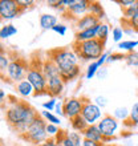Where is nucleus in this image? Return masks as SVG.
I'll return each mask as SVG.
<instances>
[{
  "mask_svg": "<svg viewBox=\"0 0 138 146\" xmlns=\"http://www.w3.org/2000/svg\"><path fill=\"white\" fill-rule=\"evenodd\" d=\"M97 33H98V25H96V27H93V28H89V29H85V31L76 32L74 33V41L76 42L90 41V40L97 38Z\"/></svg>",
  "mask_w": 138,
  "mask_h": 146,
  "instance_id": "dca6fc26",
  "label": "nucleus"
},
{
  "mask_svg": "<svg viewBox=\"0 0 138 146\" xmlns=\"http://www.w3.org/2000/svg\"><path fill=\"white\" fill-rule=\"evenodd\" d=\"M82 146H102V143L93 142V141H89V139H84V143H82Z\"/></svg>",
  "mask_w": 138,
  "mask_h": 146,
  "instance_id": "49530a36",
  "label": "nucleus"
},
{
  "mask_svg": "<svg viewBox=\"0 0 138 146\" xmlns=\"http://www.w3.org/2000/svg\"><path fill=\"white\" fill-rule=\"evenodd\" d=\"M88 13H90V15H93V16H96L100 21L102 19H105V16H106V13H105V11H104L102 4H101L100 1H90V4H89Z\"/></svg>",
  "mask_w": 138,
  "mask_h": 146,
  "instance_id": "aec40b11",
  "label": "nucleus"
},
{
  "mask_svg": "<svg viewBox=\"0 0 138 146\" xmlns=\"http://www.w3.org/2000/svg\"><path fill=\"white\" fill-rule=\"evenodd\" d=\"M134 1H135V0H115V3L119 4L122 9H126V8L131 7V5L134 4Z\"/></svg>",
  "mask_w": 138,
  "mask_h": 146,
  "instance_id": "a19ab883",
  "label": "nucleus"
},
{
  "mask_svg": "<svg viewBox=\"0 0 138 146\" xmlns=\"http://www.w3.org/2000/svg\"><path fill=\"white\" fill-rule=\"evenodd\" d=\"M56 105H57V98H49L48 101L42 102V108H44V110L52 111L56 109Z\"/></svg>",
  "mask_w": 138,
  "mask_h": 146,
  "instance_id": "e433bc0d",
  "label": "nucleus"
},
{
  "mask_svg": "<svg viewBox=\"0 0 138 146\" xmlns=\"http://www.w3.org/2000/svg\"><path fill=\"white\" fill-rule=\"evenodd\" d=\"M54 113H56V115H64V108H62V102H57V105H56V109H54Z\"/></svg>",
  "mask_w": 138,
  "mask_h": 146,
  "instance_id": "c03bdc74",
  "label": "nucleus"
},
{
  "mask_svg": "<svg viewBox=\"0 0 138 146\" xmlns=\"http://www.w3.org/2000/svg\"><path fill=\"white\" fill-rule=\"evenodd\" d=\"M137 97H138V94H137Z\"/></svg>",
  "mask_w": 138,
  "mask_h": 146,
  "instance_id": "3c124183",
  "label": "nucleus"
},
{
  "mask_svg": "<svg viewBox=\"0 0 138 146\" xmlns=\"http://www.w3.org/2000/svg\"><path fill=\"white\" fill-rule=\"evenodd\" d=\"M70 126H72V129L74 131L82 133L89 125H88V122L84 119V117L80 114V115H77V117H74L73 119H70Z\"/></svg>",
  "mask_w": 138,
  "mask_h": 146,
  "instance_id": "412c9836",
  "label": "nucleus"
},
{
  "mask_svg": "<svg viewBox=\"0 0 138 146\" xmlns=\"http://www.w3.org/2000/svg\"><path fill=\"white\" fill-rule=\"evenodd\" d=\"M41 70H42V73H44V76H45L46 81L50 80V78H53V77L60 76L58 66L56 65L50 58H45V60L41 62Z\"/></svg>",
  "mask_w": 138,
  "mask_h": 146,
  "instance_id": "4468645a",
  "label": "nucleus"
},
{
  "mask_svg": "<svg viewBox=\"0 0 138 146\" xmlns=\"http://www.w3.org/2000/svg\"><path fill=\"white\" fill-rule=\"evenodd\" d=\"M97 126H98L101 134H102V137H104L102 143H107V142H110L111 139H114L115 133L118 131L119 123H118V119L115 118L114 115L105 114L102 118L98 121Z\"/></svg>",
  "mask_w": 138,
  "mask_h": 146,
  "instance_id": "423d86ee",
  "label": "nucleus"
},
{
  "mask_svg": "<svg viewBox=\"0 0 138 146\" xmlns=\"http://www.w3.org/2000/svg\"><path fill=\"white\" fill-rule=\"evenodd\" d=\"M9 64H11V61H9L8 54H5L4 52H1V54H0V69H1V72H3V73L7 72Z\"/></svg>",
  "mask_w": 138,
  "mask_h": 146,
  "instance_id": "f704fd0d",
  "label": "nucleus"
},
{
  "mask_svg": "<svg viewBox=\"0 0 138 146\" xmlns=\"http://www.w3.org/2000/svg\"><path fill=\"white\" fill-rule=\"evenodd\" d=\"M56 146H65V145H62V143H60V142H57V145Z\"/></svg>",
  "mask_w": 138,
  "mask_h": 146,
  "instance_id": "8fccbe9b",
  "label": "nucleus"
},
{
  "mask_svg": "<svg viewBox=\"0 0 138 146\" xmlns=\"http://www.w3.org/2000/svg\"><path fill=\"white\" fill-rule=\"evenodd\" d=\"M23 12L24 11L17 4V0H1L0 1V16L3 20H13Z\"/></svg>",
  "mask_w": 138,
  "mask_h": 146,
  "instance_id": "9d476101",
  "label": "nucleus"
},
{
  "mask_svg": "<svg viewBox=\"0 0 138 146\" xmlns=\"http://www.w3.org/2000/svg\"><path fill=\"white\" fill-rule=\"evenodd\" d=\"M68 137L72 141L73 146H82V143H84V137L78 131H70V133H68Z\"/></svg>",
  "mask_w": 138,
  "mask_h": 146,
  "instance_id": "c85d7f7f",
  "label": "nucleus"
},
{
  "mask_svg": "<svg viewBox=\"0 0 138 146\" xmlns=\"http://www.w3.org/2000/svg\"><path fill=\"white\" fill-rule=\"evenodd\" d=\"M58 24L57 17L52 13H42L40 16V27L42 29H53Z\"/></svg>",
  "mask_w": 138,
  "mask_h": 146,
  "instance_id": "a211bd4d",
  "label": "nucleus"
},
{
  "mask_svg": "<svg viewBox=\"0 0 138 146\" xmlns=\"http://www.w3.org/2000/svg\"><path fill=\"white\" fill-rule=\"evenodd\" d=\"M126 54L125 53H110L109 57H107V62H115L119 61V60H125Z\"/></svg>",
  "mask_w": 138,
  "mask_h": 146,
  "instance_id": "4c0bfd02",
  "label": "nucleus"
},
{
  "mask_svg": "<svg viewBox=\"0 0 138 146\" xmlns=\"http://www.w3.org/2000/svg\"><path fill=\"white\" fill-rule=\"evenodd\" d=\"M138 13V1L135 0L134 4L131 5V7L126 8V9H122V19L125 20H130L133 16H135Z\"/></svg>",
  "mask_w": 138,
  "mask_h": 146,
  "instance_id": "393cba45",
  "label": "nucleus"
},
{
  "mask_svg": "<svg viewBox=\"0 0 138 146\" xmlns=\"http://www.w3.org/2000/svg\"><path fill=\"white\" fill-rule=\"evenodd\" d=\"M123 35H125V32H123L122 28H119V27H114L113 31H111V37H113V40H114L115 42H118V44L121 42Z\"/></svg>",
  "mask_w": 138,
  "mask_h": 146,
  "instance_id": "c9c22d12",
  "label": "nucleus"
},
{
  "mask_svg": "<svg viewBox=\"0 0 138 146\" xmlns=\"http://www.w3.org/2000/svg\"><path fill=\"white\" fill-rule=\"evenodd\" d=\"M85 104L84 97H70L62 101V108H64V115L70 121L74 117L81 114L82 108Z\"/></svg>",
  "mask_w": 138,
  "mask_h": 146,
  "instance_id": "6e6552de",
  "label": "nucleus"
},
{
  "mask_svg": "<svg viewBox=\"0 0 138 146\" xmlns=\"http://www.w3.org/2000/svg\"><path fill=\"white\" fill-rule=\"evenodd\" d=\"M125 122H130V126H137L138 125V102L133 104L130 109V115H129V119L125 121Z\"/></svg>",
  "mask_w": 138,
  "mask_h": 146,
  "instance_id": "bb28decb",
  "label": "nucleus"
},
{
  "mask_svg": "<svg viewBox=\"0 0 138 146\" xmlns=\"http://www.w3.org/2000/svg\"><path fill=\"white\" fill-rule=\"evenodd\" d=\"M129 115H130V110H127L126 108H117L114 110V117L117 119H122L123 122L129 119Z\"/></svg>",
  "mask_w": 138,
  "mask_h": 146,
  "instance_id": "c756f323",
  "label": "nucleus"
},
{
  "mask_svg": "<svg viewBox=\"0 0 138 146\" xmlns=\"http://www.w3.org/2000/svg\"><path fill=\"white\" fill-rule=\"evenodd\" d=\"M48 58H50L52 61L58 66L60 70L68 69L72 66L78 65V57L74 53L73 49H68V48H60V49H54L49 52Z\"/></svg>",
  "mask_w": 138,
  "mask_h": 146,
  "instance_id": "20e7f679",
  "label": "nucleus"
},
{
  "mask_svg": "<svg viewBox=\"0 0 138 146\" xmlns=\"http://www.w3.org/2000/svg\"><path fill=\"white\" fill-rule=\"evenodd\" d=\"M27 80L32 84L36 96L48 94V92H46V85H48V82H46V78L41 70V65L36 66L33 62H32L31 65H29V69H28V73H27Z\"/></svg>",
  "mask_w": 138,
  "mask_h": 146,
  "instance_id": "39448f33",
  "label": "nucleus"
},
{
  "mask_svg": "<svg viewBox=\"0 0 138 146\" xmlns=\"http://www.w3.org/2000/svg\"><path fill=\"white\" fill-rule=\"evenodd\" d=\"M81 115L88 122V125H97L98 121L104 117L101 108H98L94 102H90L86 98H85V104L84 108H82V111H81Z\"/></svg>",
  "mask_w": 138,
  "mask_h": 146,
  "instance_id": "1a4fd4ad",
  "label": "nucleus"
},
{
  "mask_svg": "<svg viewBox=\"0 0 138 146\" xmlns=\"http://www.w3.org/2000/svg\"><path fill=\"white\" fill-rule=\"evenodd\" d=\"M46 3L49 4L50 8H53V9H56V11L64 12V13L66 12V7L64 5V4H62L61 0H48Z\"/></svg>",
  "mask_w": 138,
  "mask_h": 146,
  "instance_id": "2f4dec72",
  "label": "nucleus"
},
{
  "mask_svg": "<svg viewBox=\"0 0 138 146\" xmlns=\"http://www.w3.org/2000/svg\"><path fill=\"white\" fill-rule=\"evenodd\" d=\"M89 4L90 1L89 0H76L74 4H72L70 7L66 8V12L69 15H72L73 17H82L84 15L88 13V9H89Z\"/></svg>",
  "mask_w": 138,
  "mask_h": 146,
  "instance_id": "f8f14e48",
  "label": "nucleus"
},
{
  "mask_svg": "<svg viewBox=\"0 0 138 146\" xmlns=\"http://www.w3.org/2000/svg\"><path fill=\"white\" fill-rule=\"evenodd\" d=\"M46 133L49 135V138H56L60 134V129L54 123H46Z\"/></svg>",
  "mask_w": 138,
  "mask_h": 146,
  "instance_id": "72a5a7b5",
  "label": "nucleus"
},
{
  "mask_svg": "<svg viewBox=\"0 0 138 146\" xmlns=\"http://www.w3.org/2000/svg\"><path fill=\"white\" fill-rule=\"evenodd\" d=\"M4 98H5V92H4V90H0V101L4 102Z\"/></svg>",
  "mask_w": 138,
  "mask_h": 146,
  "instance_id": "de8ad7c7",
  "label": "nucleus"
},
{
  "mask_svg": "<svg viewBox=\"0 0 138 146\" xmlns=\"http://www.w3.org/2000/svg\"><path fill=\"white\" fill-rule=\"evenodd\" d=\"M100 23L101 21L97 19L96 16L90 15V13H86V15H84L82 17L77 19L74 25H76L77 32H81V31H85V29H89V28L96 27V25H98Z\"/></svg>",
  "mask_w": 138,
  "mask_h": 146,
  "instance_id": "ddd939ff",
  "label": "nucleus"
},
{
  "mask_svg": "<svg viewBox=\"0 0 138 146\" xmlns=\"http://www.w3.org/2000/svg\"><path fill=\"white\" fill-rule=\"evenodd\" d=\"M102 146H115V145H111V143H102Z\"/></svg>",
  "mask_w": 138,
  "mask_h": 146,
  "instance_id": "09e8293b",
  "label": "nucleus"
},
{
  "mask_svg": "<svg viewBox=\"0 0 138 146\" xmlns=\"http://www.w3.org/2000/svg\"><path fill=\"white\" fill-rule=\"evenodd\" d=\"M107 57H109V53H106V52H105V53H104L102 56H101V57L97 60V64H98V66H100V68L107 61Z\"/></svg>",
  "mask_w": 138,
  "mask_h": 146,
  "instance_id": "37998d69",
  "label": "nucleus"
},
{
  "mask_svg": "<svg viewBox=\"0 0 138 146\" xmlns=\"http://www.w3.org/2000/svg\"><path fill=\"white\" fill-rule=\"evenodd\" d=\"M48 85H46V92H48V96L50 98H57L62 94L64 92V86H65V82L62 81L61 76L53 77L50 80L46 81Z\"/></svg>",
  "mask_w": 138,
  "mask_h": 146,
  "instance_id": "9b49d317",
  "label": "nucleus"
},
{
  "mask_svg": "<svg viewBox=\"0 0 138 146\" xmlns=\"http://www.w3.org/2000/svg\"><path fill=\"white\" fill-rule=\"evenodd\" d=\"M16 33H17V28L15 25H12V24H7V25L1 27V29H0V37L3 38V40L15 36Z\"/></svg>",
  "mask_w": 138,
  "mask_h": 146,
  "instance_id": "4be33fe9",
  "label": "nucleus"
},
{
  "mask_svg": "<svg viewBox=\"0 0 138 146\" xmlns=\"http://www.w3.org/2000/svg\"><path fill=\"white\" fill-rule=\"evenodd\" d=\"M109 32H110V27H109V24L106 23H102L101 21L98 24V33H97V38L101 40V41L106 42L107 37H109Z\"/></svg>",
  "mask_w": 138,
  "mask_h": 146,
  "instance_id": "5701e85b",
  "label": "nucleus"
},
{
  "mask_svg": "<svg viewBox=\"0 0 138 146\" xmlns=\"http://www.w3.org/2000/svg\"><path fill=\"white\" fill-rule=\"evenodd\" d=\"M29 69V64L23 58H15L12 60L7 69V77L13 82H20L27 78V73Z\"/></svg>",
  "mask_w": 138,
  "mask_h": 146,
  "instance_id": "0eeeda50",
  "label": "nucleus"
},
{
  "mask_svg": "<svg viewBox=\"0 0 138 146\" xmlns=\"http://www.w3.org/2000/svg\"><path fill=\"white\" fill-rule=\"evenodd\" d=\"M94 104H96L97 106H98V108L102 109L104 106H105V105L107 104V102H106V98H105V97L98 96V97H96V98H94Z\"/></svg>",
  "mask_w": 138,
  "mask_h": 146,
  "instance_id": "79ce46f5",
  "label": "nucleus"
},
{
  "mask_svg": "<svg viewBox=\"0 0 138 146\" xmlns=\"http://www.w3.org/2000/svg\"><path fill=\"white\" fill-rule=\"evenodd\" d=\"M121 23H122L123 25H129V27H131V28H133V31L138 33V13L135 16H133L130 20L122 19V20H121Z\"/></svg>",
  "mask_w": 138,
  "mask_h": 146,
  "instance_id": "473e14b6",
  "label": "nucleus"
},
{
  "mask_svg": "<svg viewBox=\"0 0 138 146\" xmlns=\"http://www.w3.org/2000/svg\"><path fill=\"white\" fill-rule=\"evenodd\" d=\"M57 145V141H56V138H48L44 143H41V145L38 146H56Z\"/></svg>",
  "mask_w": 138,
  "mask_h": 146,
  "instance_id": "a18cd8bd",
  "label": "nucleus"
},
{
  "mask_svg": "<svg viewBox=\"0 0 138 146\" xmlns=\"http://www.w3.org/2000/svg\"><path fill=\"white\" fill-rule=\"evenodd\" d=\"M138 46V40H126V41H121L118 44V48L122 50H126L127 53L134 52V48Z\"/></svg>",
  "mask_w": 138,
  "mask_h": 146,
  "instance_id": "a878e982",
  "label": "nucleus"
},
{
  "mask_svg": "<svg viewBox=\"0 0 138 146\" xmlns=\"http://www.w3.org/2000/svg\"><path fill=\"white\" fill-rule=\"evenodd\" d=\"M81 73V68L80 65H76V66H72V68H68V69H64V70H60V76H61L62 81L64 82H70V81H74L77 77L80 76Z\"/></svg>",
  "mask_w": 138,
  "mask_h": 146,
  "instance_id": "f3484780",
  "label": "nucleus"
},
{
  "mask_svg": "<svg viewBox=\"0 0 138 146\" xmlns=\"http://www.w3.org/2000/svg\"><path fill=\"white\" fill-rule=\"evenodd\" d=\"M125 62H126L129 66H138V52H130V53H126V57H125Z\"/></svg>",
  "mask_w": 138,
  "mask_h": 146,
  "instance_id": "7c9ffc66",
  "label": "nucleus"
},
{
  "mask_svg": "<svg viewBox=\"0 0 138 146\" xmlns=\"http://www.w3.org/2000/svg\"><path fill=\"white\" fill-rule=\"evenodd\" d=\"M16 92L19 93L21 97H29L34 93V89L32 86V84L25 78V80L20 81L16 84Z\"/></svg>",
  "mask_w": 138,
  "mask_h": 146,
  "instance_id": "6ab92c4d",
  "label": "nucleus"
},
{
  "mask_svg": "<svg viewBox=\"0 0 138 146\" xmlns=\"http://www.w3.org/2000/svg\"><path fill=\"white\" fill-rule=\"evenodd\" d=\"M81 134H82L84 139H89V141H93V142L102 143V141H104V137L97 125H89Z\"/></svg>",
  "mask_w": 138,
  "mask_h": 146,
  "instance_id": "2eb2a0df",
  "label": "nucleus"
},
{
  "mask_svg": "<svg viewBox=\"0 0 138 146\" xmlns=\"http://www.w3.org/2000/svg\"><path fill=\"white\" fill-rule=\"evenodd\" d=\"M46 123L48 122L42 118L41 114H38L36 117V119L32 122V125L29 126V129L27 130V133L21 138L28 141L29 143H32L34 146H38V145H41V143H44L46 139L49 138V135L46 133Z\"/></svg>",
  "mask_w": 138,
  "mask_h": 146,
  "instance_id": "7ed1b4c3",
  "label": "nucleus"
},
{
  "mask_svg": "<svg viewBox=\"0 0 138 146\" xmlns=\"http://www.w3.org/2000/svg\"><path fill=\"white\" fill-rule=\"evenodd\" d=\"M72 49L77 54V57L81 58L82 61H97L98 58L105 53V42L94 38L90 41L84 42H73Z\"/></svg>",
  "mask_w": 138,
  "mask_h": 146,
  "instance_id": "f03ea898",
  "label": "nucleus"
},
{
  "mask_svg": "<svg viewBox=\"0 0 138 146\" xmlns=\"http://www.w3.org/2000/svg\"><path fill=\"white\" fill-rule=\"evenodd\" d=\"M98 70H100V66H98L97 61L89 62L88 68H86V73H85V77H86L88 80H92L93 77H94L97 73H98Z\"/></svg>",
  "mask_w": 138,
  "mask_h": 146,
  "instance_id": "cd10ccee",
  "label": "nucleus"
},
{
  "mask_svg": "<svg viewBox=\"0 0 138 146\" xmlns=\"http://www.w3.org/2000/svg\"><path fill=\"white\" fill-rule=\"evenodd\" d=\"M53 32H56V33H58L60 36H64L66 33V31H68V27H66L65 24H61V23H58L56 27L52 29Z\"/></svg>",
  "mask_w": 138,
  "mask_h": 146,
  "instance_id": "58836bf2",
  "label": "nucleus"
},
{
  "mask_svg": "<svg viewBox=\"0 0 138 146\" xmlns=\"http://www.w3.org/2000/svg\"><path fill=\"white\" fill-rule=\"evenodd\" d=\"M17 4L23 11H25V9H28V8H31L33 5L34 1H32V0H17Z\"/></svg>",
  "mask_w": 138,
  "mask_h": 146,
  "instance_id": "ea45409f",
  "label": "nucleus"
},
{
  "mask_svg": "<svg viewBox=\"0 0 138 146\" xmlns=\"http://www.w3.org/2000/svg\"><path fill=\"white\" fill-rule=\"evenodd\" d=\"M37 115L38 113L36 109L27 102L19 100L13 101V104L5 109V121L20 137L27 133Z\"/></svg>",
  "mask_w": 138,
  "mask_h": 146,
  "instance_id": "f257e3e1",
  "label": "nucleus"
},
{
  "mask_svg": "<svg viewBox=\"0 0 138 146\" xmlns=\"http://www.w3.org/2000/svg\"><path fill=\"white\" fill-rule=\"evenodd\" d=\"M40 114H41V117L45 119V121H48V123H54V125H57V126L60 125V123H61V121H60V117H58V115H56V114H53L52 111L42 110Z\"/></svg>",
  "mask_w": 138,
  "mask_h": 146,
  "instance_id": "b1692460",
  "label": "nucleus"
}]
</instances>
